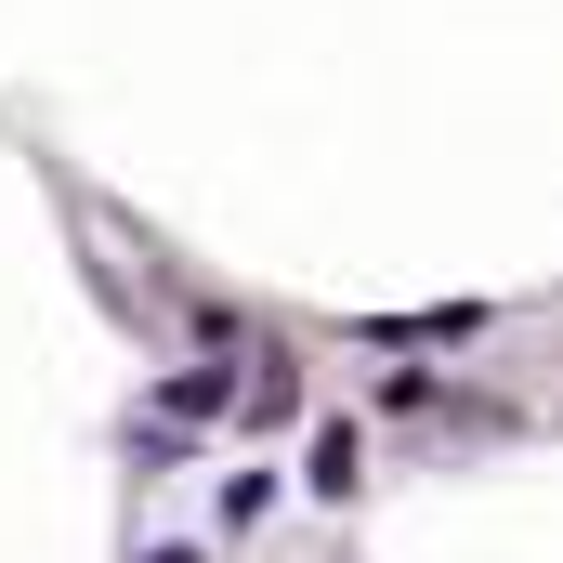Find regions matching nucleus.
<instances>
[{
	"mask_svg": "<svg viewBox=\"0 0 563 563\" xmlns=\"http://www.w3.org/2000/svg\"><path fill=\"white\" fill-rule=\"evenodd\" d=\"M354 472H367V459H354V432L328 420V432H314V485H328V498H354Z\"/></svg>",
	"mask_w": 563,
	"mask_h": 563,
	"instance_id": "2",
	"label": "nucleus"
},
{
	"mask_svg": "<svg viewBox=\"0 0 563 563\" xmlns=\"http://www.w3.org/2000/svg\"><path fill=\"white\" fill-rule=\"evenodd\" d=\"M223 394H236V367H184V380H170V420H210Z\"/></svg>",
	"mask_w": 563,
	"mask_h": 563,
	"instance_id": "1",
	"label": "nucleus"
},
{
	"mask_svg": "<svg viewBox=\"0 0 563 563\" xmlns=\"http://www.w3.org/2000/svg\"><path fill=\"white\" fill-rule=\"evenodd\" d=\"M472 328H485V314H472V301H459V314H394V328H380V341H472Z\"/></svg>",
	"mask_w": 563,
	"mask_h": 563,
	"instance_id": "3",
	"label": "nucleus"
}]
</instances>
